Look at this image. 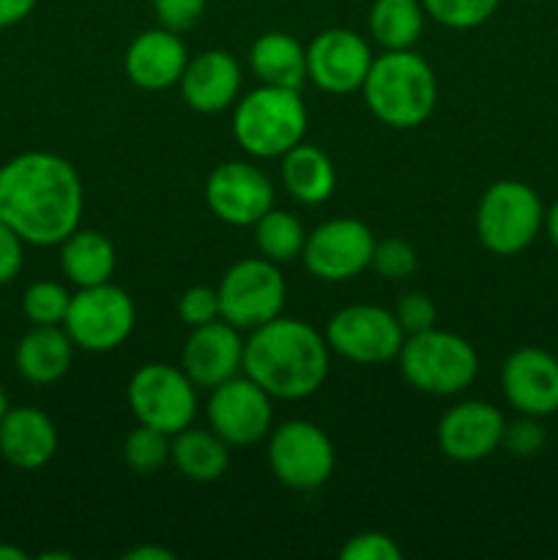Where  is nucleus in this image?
I'll return each mask as SVG.
<instances>
[{
  "instance_id": "obj_40",
  "label": "nucleus",
  "mask_w": 558,
  "mask_h": 560,
  "mask_svg": "<svg viewBox=\"0 0 558 560\" xmlns=\"http://www.w3.org/2000/svg\"><path fill=\"white\" fill-rule=\"evenodd\" d=\"M124 558H129V560H173L175 552L170 550V547L142 545V547H135V550L126 552Z\"/></svg>"
},
{
  "instance_id": "obj_20",
  "label": "nucleus",
  "mask_w": 558,
  "mask_h": 560,
  "mask_svg": "<svg viewBox=\"0 0 558 560\" xmlns=\"http://www.w3.org/2000/svg\"><path fill=\"white\" fill-rule=\"evenodd\" d=\"M178 85L181 96L195 113H222L241 91V66L224 49H206L186 63Z\"/></svg>"
},
{
  "instance_id": "obj_25",
  "label": "nucleus",
  "mask_w": 558,
  "mask_h": 560,
  "mask_svg": "<svg viewBox=\"0 0 558 560\" xmlns=\"http://www.w3.org/2000/svg\"><path fill=\"white\" fill-rule=\"evenodd\" d=\"M60 268L77 288L104 284L115 271V246L96 230L77 228L60 241Z\"/></svg>"
},
{
  "instance_id": "obj_22",
  "label": "nucleus",
  "mask_w": 558,
  "mask_h": 560,
  "mask_svg": "<svg viewBox=\"0 0 558 560\" xmlns=\"http://www.w3.org/2000/svg\"><path fill=\"white\" fill-rule=\"evenodd\" d=\"M74 342L60 326H33L20 339L14 364L20 375L33 386H53L71 370Z\"/></svg>"
},
{
  "instance_id": "obj_35",
  "label": "nucleus",
  "mask_w": 558,
  "mask_h": 560,
  "mask_svg": "<svg viewBox=\"0 0 558 560\" xmlns=\"http://www.w3.org/2000/svg\"><path fill=\"white\" fill-rule=\"evenodd\" d=\"M178 315L189 328L213 323L219 317V293L213 288H206V284L189 288L181 295Z\"/></svg>"
},
{
  "instance_id": "obj_2",
  "label": "nucleus",
  "mask_w": 558,
  "mask_h": 560,
  "mask_svg": "<svg viewBox=\"0 0 558 560\" xmlns=\"http://www.w3.org/2000/svg\"><path fill=\"white\" fill-rule=\"evenodd\" d=\"M244 372L277 399H306L328 377V342L304 320L274 317L252 328Z\"/></svg>"
},
{
  "instance_id": "obj_43",
  "label": "nucleus",
  "mask_w": 558,
  "mask_h": 560,
  "mask_svg": "<svg viewBox=\"0 0 558 560\" xmlns=\"http://www.w3.org/2000/svg\"><path fill=\"white\" fill-rule=\"evenodd\" d=\"M42 560H71L69 552H42Z\"/></svg>"
},
{
  "instance_id": "obj_39",
  "label": "nucleus",
  "mask_w": 558,
  "mask_h": 560,
  "mask_svg": "<svg viewBox=\"0 0 558 560\" xmlns=\"http://www.w3.org/2000/svg\"><path fill=\"white\" fill-rule=\"evenodd\" d=\"M36 3L38 0H0V31L27 20L33 14V9H36Z\"/></svg>"
},
{
  "instance_id": "obj_13",
  "label": "nucleus",
  "mask_w": 558,
  "mask_h": 560,
  "mask_svg": "<svg viewBox=\"0 0 558 560\" xmlns=\"http://www.w3.org/2000/svg\"><path fill=\"white\" fill-rule=\"evenodd\" d=\"M211 392L206 416L228 446H252L268 435L274 421L271 394L263 392L252 377L235 375Z\"/></svg>"
},
{
  "instance_id": "obj_9",
  "label": "nucleus",
  "mask_w": 558,
  "mask_h": 560,
  "mask_svg": "<svg viewBox=\"0 0 558 560\" xmlns=\"http://www.w3.org/2000/svg\"><path fill=\"white\" fill-rule=\"evenodd\" d=\"M126 399L140 424L156 427L167 435L191 427L197 413L195 383L186 377L184 370H175L162 361L142 364L131 375Z\"/></svg>"
},
{
  "instance_id": "obj_6",
  "label": "nucleus",
  "mask_w": 558,
  "mask_h": 560,
  "mask_svg": "<svg viewBox=\"0 0 558 560\" xmlns=\"http://www.w3.org/2000/svg\"><path fill=\"white\" fill-rule=\"evenodd\" d=\"M542 224L545 208L539 195L523 180H496L476 208V233L492 255H520L534 244Z\"/></svg>"
},
{
  "instance_id": "obj_7",
  "label": "nucleus",
  "mask_w": 558,
  "mask_h": 560,
  "mask_svg": "<svg viewBox=\"0 0 558 560\" xmlns=\"http://www.w3.org/2000/svg\"><path fill=\"white\" fill-rule=\"evenodd\" d=\"M135 301L118 284L80 288L69 301L63 328L74 348L88 353H109L120 348L135 331Z\"/></svg>"
},
{
  "instance_id": "obj_38",
  "label": "nucleus",
  "mask_w": 558,
  "mask_h": 560,
  "mask_svg": "<svg viewBox=\"0 0 558 560\" xmlns=\"http://www.w3.org/2000/svg\"><path fill=\"white\" fill-rule=\"evenodd\" d=\"M25 262V241L0 219V284L14 282Z\"/></svg>"
},
{
  "instance_id": "obj_32",
  "label": "nucleus",
  "mask_w": 558,
  "mask_h": 560,
  "mask_svg": "<svg viewBox=\"0 0 558 560\" xmlns=\"http://www.w3.org/2000/svg\"><path fill=\"white\" fill-rule=\"evenodd\" d=\"M419 260H416V249L399 238L375 241V252H372V268L386 279H408L416 271Z\"/></svg>"
},
{
  "instance_id": "obj_14",
  "label": "nucleus",
  "mask_w": 558,
  "mask_h": 560,
  "mask_svg": "<svg viewBox=\"0 0 558 560\" xmlns=\"http://www.w3.org/2000/svg\"><path fill=\"white\" fill-rule=\"evenodd\" d=\"M370 44L348 27H328L306 47V80L326 93H353L364 85L372 66Z\"/></svg>"
},
{
  "instance_id": "obj_30",
  "label": "nucleus",
  "mask_w": 558,
  "mask_h": 560,
  "mask_svg": "<svg viewBox=\"0 0 558 560\" xmlns=\"http://www.w3.org/2000/svg\"><path fill=\"white\" fill-rule=\"evenodd\" d=\"M427 14L452 31H470L490 20L501 0H421Z\"/></svg>"
},
{
  "instance_id": "obj_15",
  "label": "nucleus",
  "mask_w": 558,
  "mask_h": 560,
  "mask_svg": "<svg viewBox=\"0 0 558 560\" xmlns=\"http://www.w3.org/2000/svg\"><path fill=\"white\" fill-rule=\"evenodd\" d=\"M206 202L222 222L252 228L274 208V184L249 162H224L206 180Z\"/></svg>"
},
{
  "instance_id": "obj_11",
  "label": "nucleus",
  "mask_w": 558,
  "mask_h": 560,
  "mask_svg": "<svg viewBox=\"0 0 558 560\" xmlns=\"http://www.w3.org/2000/svg\"><path fill=\"white\" fill-rule=\"evenodd\" d=\"M326 342L334 353L353 364H383L397 359L405 331L394 312L372 304H353L328 320Z\"/></svg>"
},
{
  "instance_id": "obj_36",
  "label": "nucleus",
  "mask_w": 558,
  "mask_h": 560,
  "mask_svg": "<svg viewBox=\"0 0 558 560\" xmlns=\"http://www.w3.org/2000/svg\"><path fill=\"white\" fill-rule=\"evenodd\" d=\"M501 446H507V452L514 457H536L545 446V430L536 424L534 416H523L503 427Z\"/></svg>"
},
{
  "instance_id": "obj_26",
  "label": "nucleus",
  "mask_w": 558,
  "mask_h": 560,
  "mask_svg": "<svg viewBox=\"0 0 558 560\" xmlns=\"http://www.w3.org/2000/svg\"><path fill=\"white\" fill-rule=\"evenodd\" d=\"M170 457L175 468L191 481H217L228 470L230 452L228 443L217 432L206 430H181L170 443Z\"/></svg>"
},
{
  "instance_id": "obj_29",
  "label": "nucleus",
  "mask_w": 558,
  "mask_h": 560,
  "mask_svg": "<svg viewBox=\"0 0 558 560\" xmlns=\"http://www.w3.org/2000/svg\"><path fill=\"white\" fill-rule=\"evenodd\" d=\"M69 301L71 295L63 284L42 279L22 293V312L33 326H63Z\"/></svg>"
},
{
  "instance_id": "obj_34",
  "label": "nucleus",
  "mask_w": 558,
  "mask_h": 560,
  "mask_svg": "<svg viewBox=\"0 0 558 560\" xmlns=\"http://www.w3.org/2000/svg\"><path fill=\"white\" fill-rule=\"evenodd\" d=\"M208 0H153V14L159 25L173 33L191 31L206 14Z\"/></svg>"
},
{
  "instance_id": "obj_5",
  "label": "nucleus",
  "mask_w": 558,
  "mask_h": 560,
  "mask_svg": "<svg viewBox=\"0 0 558 560\" xmlns=\"http://www.w3.org/2000/svg\"><path fill=\"white\" fill-rule=\"evenodd\" d=\"M397 359L405 381L416 392L432 397H452L465 392L479 372V355L468 339L441 328H427L405 337Z\"/></svg>"
},
{
  "instance_id": "obj_37",
  "label": "nucleus",
  "mask_w": 558,
  "mask_h": 560,
  "mask_svg": "<svg viewBox=\"0 0 558 560\" xmlns=\"http://www.w3.org/2000/svg\"><path fill=\"white\" fill-rule=\"evenodd\" d=\"M397 320L403 326L405 337L410 334H419L427 331V328H435V304L427 299L425 293H405L397 304Z\"/></svg>"
},
{
  "instance_id": "obj_18",
  "label": "nucleus",
  "mask_w": 558,
  "mask_h": 560,
  "mask_svg": "<svg viewBox=\"0 0 558 560\" xmlns=\"http://www.w3.org/2000/svg\"><path fill=\"white\" fill-rule=\"evenodd\" d=\"M503 427L507 421L496 405L470 399L446 410L438 424V446L454 463H479L501 446Z\"/></svg>"
},
{
  "instance_id": "obj_8",
  "label": "nucleus",
  "mask_w": 558,
  "mask_h": 560,
  "mask_svg": "<svg viewBox=\"0 0 558 560\" xmlns=\"http://www.w3.org/2000/svg\"><path fill=\"white\" fill-rule=\"evenodd\" d=\"M217 293L219 317L241 331V328H257L282 315L288 288H284V277L279 273L277 262L268 257H246L228 268Z\"/></svg>"
},
{
  "instance_id": "obj_23",
  "label": "nucleus",
  "mask_w": 558,
  "mask_h": 560,
  "mask_svg": "<svg viewBox=\"0 0 558 560\" xmlns=\"http://www.w3.org/2000/svg\"><path fill=\"white\" fill-rule=\"evenodd\" d=\"M249 66L263 85L301 91L306 80V47L290 33H263L249 49Z\"/></svg>"
},
{
  "instance_id": "obj_10",
  "label": "nucleus",
  "mask_w": 558,
  "mask_h": 560,
  "mask_svg": "<svg viewBox=\"0 0 558 560\" xmlns=\"http://www.w3.org/2000/svg\"><path fill=\"white\" fill-rule=\"evenodd\" d=\"M268 465L290 490H317L334 474V446L312 421H284L271 432Z\"/></svg>"
},
{
  "instance_id": "obj_4",
  "label": "nucleus",
  "mask_w": 558,
  "mask_h": 560,
  "mask_svg": "<svg viewBox=\"0 0 558 560\" xmlns=\"http://www.w3.org/2000/svg\"><path fill=\"white\" fill-rule=\"evenodd\" d=\"M306 107L293 88L260 85L235 104L233 137L249 156L279 159L304 142Z\"/></svg>"
},
{
  "instance_id": "obj_3",
  "label": "nucleus",
  "mask_w": 558,
  "mask_h": 560,
  "mask_svg": "<svg viewBox=\"0 0 558 560\" xmlns=\"http://www.w3.org/2000/svg\"><path fill=\"white\" fill-rule=\"evenodd\" d=\"M361 91L370 113L392 129H416L438 102L435 74L414 49H386L372 60Z\"/></svg>"
},
{
  "instance_id": "obj_16",
  "label": "nucleus",
  "mask_w": 558,
  "mask_h": 560,
  "mask_svg": "<svg viewBox=\"0 0 558 560\" xmlns=\"http://www.w3.org/2000/svg\"><path fill=\"white\" fill-rule=\"evenodd\" d=\"M501 388L507 402L518 413H558V359L542 348H520L503 361Z\"/></svg>"
},
{
  "instance_id": "obj_31",
  "label": "nucleus",
  "mask_w": 558,
  "mask_h": 560,
  "mask_svg": "<svg viewBox=\"0 0 558 560\" xmlns=\"http://www.w3.org/2000/svg\"><path fill=\"white\" fill-rule=\"evenodd\" d=\"M124 459L137 474H153L170 459V435L156 427L140 424L126 438Z\"/></svg>"
},
{
  "instance_id": "obj_28",
  "label": "nucleus",
  "mask_w": 558,
  "mask_h": 560,
  "mask_svg": "<svg viewBox=\"0 0 558 560\" xmlns=\"http://www.w3.org/2000/svg\"><path fill=\"white\" fill-rule=\"evenodd\" d=\"M255 244L260 249L263 257L274 262H290L301 255L306 241V230L301 224L299 217L288 211H277L271 208L268 213H263L255 224Z\"/></svg>"
},
{
  "instance_id": "obj_17",
  "label": "nucleus",
  "mask_w": 558,
  "mask_h": 560,
  "mask_svg": "<svg viewBox=\"0 0 558 560\" xmlns=\"http://www.w3.org/2000/svg\"><path fill=\"white\" fill-rule=\"evenodd\" d=\"M181 370L200 388H217L239 375V370H244V339L239 337V328L228 320L191 328L181 350Z\"/></svg>"
},
{
  "instance_id": "obj_12",
  "label": "nucleus",
  "mask_w": 558,
  "mask_h": 560,
  "mask_svg": "<svg viewBox=\"0 0 558 560\" xmlns=\"http://www.w3.org/2000/svg\"><path fill=\"white\" fill-rule=\"evenodd\" d=\"M375 235L359 219H328L306 233L304 266L323 282H348L372 266Z\"/></svg>"
},
{
  "instance_id": "obj_21",
  "label": "nucleus",
  "mask_w": 558,
  "mask_h": 560,
  "mask_svg": "<svg viewBox=\"0 0 558 560\" xmlns=\"http://www.w3.org/2000/svg\"><path fill=\"white\" fill-rule=\"evenodd\" d=\"M58 452V430L44 410L22 405L0 421V454L20 470H38Z\"/></svg>"
},
{
  "instance_id": "obj_42",
  "label": "nucleus",
  "mask_w": 558,
  "mask_h": 560,
  "mask_svg": "<svg viewBox=\"0 0 558 560\" xmlns=\"http://www.w3.org/2000/svg\"><path fill=\"white\" fill-rule=\"evenodd\" d=\"M0 560H27V552L20 550V547L3 545V541H0Z\"/></svg>"
},
{
  "instance_id": "obj_33",
  "label": "nucleus",
  "mask_w": 558,
  "mask_h": 560,
  "mask_svg": "<svg viewBox=\"0 0 558 560\" xmlns=\"http://www.w3.org/2000/svg\"><path fill=\"white\" fill-rule=\"evenodd\" d=\"M342 560H399L403 550L397 547V541L388 534L381 530H364V534H356L348 545L339 550Z\"/></svg>"
},
{
  "instance_id": "obj_41",
  "label": "nucleus",
  "mask_w": 558,
  "mask_h": 560,
  "mask_svg": "<svg viewBox=\"0 0 558 560\" xmlns=\"http://www.w3.org/2000/svg\"><path fill=\"white\" fill-rule=\"evenodd\" d=\"M545 230H547V235H550L553 246L558 249V200L553 202L550 211H545Z\"/></svg>"
},
{
  "instance_id": "obj_19",
  "label": "nucleus",
  "mask_w": 558,
  "mask_h": 560,
  "mask_svg": "<svg viewBox=\"0 0 558 560\" xmlns=\"http://www.w3.org/2000/svg\"><path fill=\"white\" fill-rule=\"evenodd\" d=\"M189 55L178 33L167 27H153L135 36L126 49V77L142 91H167L178 85Z\"/></svg>"
},
{
  "instance_id": "obj_1",
  "label": "nucleus",
  "mask_w": 558,
  "mask_h": 560,
  "mask_svg": "<svg viewBox=\"0 0 558 560\" xmlns=\"http://www.w3.org/2000/svg\"><path fill=\"white\" fill-rule=\"evenodd\" d=\"M85 189L69 159L25 151L0 164V219L31 246H60L82 219Z\"/></svg>"
},
{
  "instance_id": "obj_24",
  "label": "nucleus",
  "mask_w": 558,
  "mask_h": 560,
  "mask_svg": "<svg viewBox=\"0 0 558 560\" xmlns=\"http://www.w3.org/2000/svg\"><path fill=\"white\" fill-rule=\"evenodd\" d=\"M282 184L293 200L304 206H321L334 195L337 170L321 148L299 142L282 156Z\"/></svg>"
},
{
  "instance_id": "obj_44",
  "label": "nucleus",
  "mask_w": 558,
  "mask_h": 560,
  "mask_svg": "<svg viewBox=\"0 0 558 560\" xmlns=\"http://www.w3.org/2000/svg\"><path fill=\"white\" fill-rule=\"evenodd\" d=\"M5 410H9V397H5V388L0 386V421H3Z\"/></svg>"
},
{
  "instance_id": "obj_27",
  "label": "nucleus",
  "mask_w": 558,
  "mask_h": 560,
  "mask_svg": "<svg viewBox=\"0 0 558 560\" xmlns=\"http://www.w3.org/2000/svg\"><path fill=\"white\" fill-rule=\"evenodd\" d=\"M421 0H375L370 9V33L383 49H410L425 31Z\"/></svg>"
}]
</instances>
